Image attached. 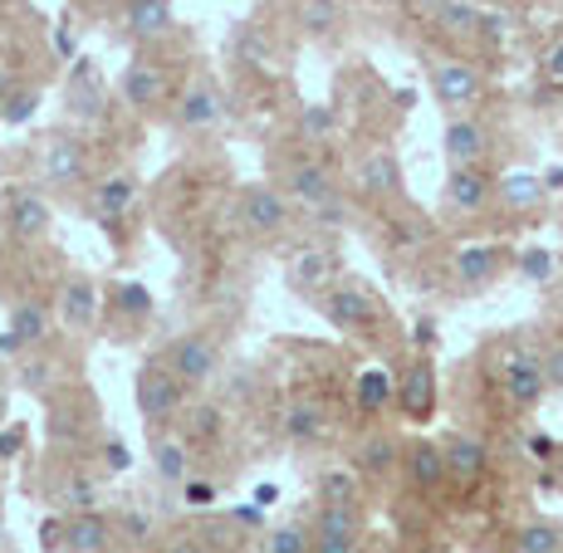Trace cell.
<instances>
[{
    "label": "cell",
    "mask_w": 563,
    "mask_h": 553,
    "mask_svg": "<svg viewBox=\"0 0 563 553\" xmlns=\"http://www.w3.org/2000/svg\"><path fill=\"white\" fill-rule=\"evenodd\" d=\"M529 451H534V455H559V446H554V441H544V436H529Z\"/></svg>",
    "instance_id": "cell-49"
},
{
    "label": "cell",
    "mask_w": 563,
    "mask_h": 553,
    "mask_svg": "<svg viewBox=\"0 0 563 553\" xmlns=\"http://www.w3.org/2000/svg\"><path fill=\"white\" fill-rule=\"evenodd\" d=\"M544 79L554 84V89H563V40H554L544 54Z\"/></svg>",
    "instance_id": "cell-42"
},
{
    "label": "cell",
    "mask_w": 563,
    "mask_h": 553,
    "mask_svg": "<svg viewBox=\"0 0 563 553\" xmlns=\"http://www.w3.org/2000/svg\"><path fill=\"white\" fill-rule=\"evenodd\" d=\"M397 407H402L407 421H427L431 411H437V367H431V357H417L402 373V383H397Z\"/></svg>",
    "instance_id": "cell-9"
},
{
    "label": "cell",
    "mask_w": 563,
    "mask_h": 553,
    "mask_svg": "<svg viewBox=\"0 0 563 553\" xmlns=\"http://www.w3.org/2000/svg\"><path fill=\"white\" fill-rule=\"evenodd\" d=\"M500 201L510 206V211H534V206L544 201V181L529 177V172H510V177L500 181Z\"/></svg>",
    "instance_id": "cell-27"
},
{
    "label": "cell",
    "mask_w": 563,
    "mask_h": 553,
    "mask_svg": "<svg viewBox=\"0 0 563 553\" xmlns=\"http://www.w3.org/2000/svg\"><path fill=\"white\" fill-rule=\"evenodd\" d=\"M299 25H305V35H333L339 0H299Z\"/></svg>",
    "instance_id": "cell-33"
},
{
    "label": "cell",
    "mask_w": 563,
    "mask_h": 553,
    "mask_svg": "<svg viewBox=\"0 0 563 553\" xmlns=\"http://www.w3.org/2000/svg\"><path fill=\"white\" fill-rule=\"evenodd\" d=\"M177 123L191 128V133H211V128L225 123V99L216 93L211 79L187 84V93H181V103H177Z\"/></svg>",
    "instance_id": "cell-8"
},
{
    "label": "cell",
    "mask_w": 563,
    "mask_h": 553,
    "mask_svg": "<svg viewBox=\"0 0 563 553\" xmlns=\"http://www.w3.org/2000/svg\"><path fill=\"white\" fill-rule=\"evenodd\" d=\"M285 436L295 441V446H313V441L329 436V417H323V407L313 402V397H299V402H289V411H285Z\"/></svg>",
    "instance_id": "cell-21"
},
{
    "label": "cell",
    "mask_w": 563,
    "mask_h": 553,
    "mask_svg": "<svg viewBox=\"0 0 563 553\" xmlns=\"http://www.w3.org/2000/svg\"><path fill=\"white\" fill-rule=\"evenodd\" d=\"M323 313H329L333 329H349V333H377L383 329V303L367 295L363 285H333L323 295Z\"/></svg>",
    "instance_id": "cell-2"
},
{
    "label": "cell",
    "mask_w": 563,
    "mask_h": 553,
    "mask_svg": "<svg viewBox=\"0 0 563 553\" xmlns=\"http://www.w3.org/2000/svg\"><path fill=\"white\" fill-rule=\"evenodd\" d=\"M544 377H549V387H563V343H554L544 353Z\"/></svg>",
    "instance_id": "cell-45"
},
{
    "label": "cell",
    "mask_w": 563,
    "mask_h": 553,
    "mask_svg": "<svg viewBox=\"0 0 563 553\" xmlns=\"http://www.w3.org/2000/svg\"><path fill=\"white\" fill-rule=\"evenodd\" d=\"M363 191H367L373 201L402 197V172H397V157H393V152H373V157L363 162Z\"/></svg>",
    "instance_id": "cell-23"
},
{
    "label": "cell",
    "mask_w": 563,
    "mask_h": 553,
    "mask_svg": "<svg viewBox=\"0 0 563 553\" xmlns=\"http://www.w3.org/2000/svg\"><path fill=\"white\" fill-rule=\"evenodd\" d=\"M221 407H211V402H197V407H187V446H216L221 441Z\"/></svg>",
    "instance_id": "cell-28"
},
{
    "label": "cell",
    "mask_w": 563,
    "mask_h": 553,
    "mask_svg": "<svg viewBox=\"0 0 563 553\" xmlns=\"http://www.w3.org/2000/svg\"><path fill=\"white\" fill-rule=\"evenodd\" d=\"M35 108H40V93L35 89H20L15 99L5 103V123H30V118H35Z\"/></svg>",
    "instance_id": "cell-40"
},
{
    "label": "cell",
    "mask_w": 563,
    "mask_h": 553,
    "mask_svg": "<svg viewBox=\"0 0 563 553\" xmlns=\"http://www.w3.org/2000/svg\"><path fill=\"white\" fill-rule=\"evenodd\" d=\"M319 500H323V505L358 509V500H363L358 475H353V471H323V475H319Z\"/></svg>",
    "instance_id": "cell-26"
},
{
    "label": "cell",
    "mask_w": 563,
    "mask_h": 553,
    "mask_svg": "<svg viewBox=\"0 0 563 553\" xmlns=\"http://www.w3.org/2000/svg\"><path fill=\"white\" fill-rule=\"evenodd\" d=\"M358 539H339V534H313V553H353Z\"/></svg>",
    "instance_id": "cell-43"
},
{
    "label": "cell",
    "mask_w": 563,
    "mask_h": 553,
    "mask_svg": "<svg viewBox=\"0 0 563 553\" xmlns=\"http://www.w3.org/2000/svg\"><path fill=\"white\" fill-rule=\"evenodd\" d=\"M59 500L69 505V515H74V509H93V480H84V475L64 480V485H59Z\"/></svg>",
    "instance_id": "cell-38"
},
{
    "label": "cell",
    "mask_w": 563,
    "mask_h": 553,
    "mask_svg": "<svg viewBox=\"0 0 563 553\" xmlns=\"http://www.w3.org/2000/svg\"><path fill=\"white\" fill-rule=\"evenodd\" d=\"M393 461H397L393 436H367V446L358 455V471L363 475H387V471H393Z\"/></svg>",
    "instance_id": "cell-36"
},
{
    "label": "cell",
    "mask_w": 563,
    "mask_h": 553,
    "mask_svg": "<svg viewBox=\"0 0 563 553\" xmlns=\"http://www.w3.org/2000/svg\"><path fill=\"white\" fill-rule=\"evenodd\" d=\"M554 475H563V451H559V471H554Z\"/></svg>",
    "instance_id": "cell-51"
},
{
    "label": "cell",
    "mask_w": 563,
    "mask_h": 553,
    "mask_svg": "<svg viewBox=\"0 0 563 553\" xmlns=\"http://www.w3.org/2000/svg\"><path fill=\"white\" fill-rule=\"evenodd\" d=\"M181 407H187V383L162 357L143 363V373H137V411H143L147 427H167L172 417H181Z\"/></svg>",
    "instance_id": "cell-1"
},
{
    "label": "cell",
    "mask_w": 563,
    "mask_h": 553,
    "mask_svg": "<svg viewBox=\"0 0 563 553\" xmlns=\"http://www.w3.org/2000/svg\"><path fill=\"white\" fill-rule=\"evenodd\" d=\"M49 201L40 197V191H10L5 201V231L15 235V241H45L49 235Z\"/></svg>",
    "instance_id": "cell-10"
},
{
    "label": "cell",
    "mask_w": 563,
    "mask_h": 553,
    "mask_svg": "<svg viewBox=\"0 0 563 553\" xmlns=\"http://www.w3.org/2000/svg\"><path fill=\"white\" fill-rule=\"evenodd\" d=\"M495 275H500V251H490V245H465L456 255V279L465 289H485Z\"/></svg>",
    "instance_id": "cell-24"
},
{
    "label": "cell",
    "mask_w": 563,
    "mask_h": 553,
    "mask_svg": "<svg viewBox=\"0 0 563 553\" xmlns=\"http://www.w3.org/2000/svg\"><path fill=\"white\" fill-rule=\"evenodd\" d=\"M313 534L358 539V509H343V505H319V519H313Z\"/></svg>",
    "instance_id": "cell-34"
},
{
    "label": "cell",
    "mask_w": 563,
    "mask_h": 553,
    "mask_svg": "<svg viewBox=\"0 0 563 553\" xmlns=\"http://www.w3.org/2000/svg\"><path fill=\"white\" fill-rule=\"evenodd\" d=\"M519 275L534 279V285H544V279L554 275V255H549V251H525V255H519Z\"/></svg>",
    "instance_id": "cell-39"
},
{
    "label": "cell",
    "mask_w": 563,
    "mask_h": 553,
    "mask_svg": "<svg viewBox=\"0 0 563 553\" xmlns=\"http://www.w3.org/2000/svg\"><path fill=\"white\" fill-rule=\"evenodd\" d=\"M485 128L475 123V118H456V123H446V157L451 167H481L485 162Z\"/></svg>",
    "instance_id": "cell-20"
},
{
    "label": "cell",
    "mask_w": 563,
    "mask_h": 553,
    "mask_svg": "<svg viewBox=\"0 0 563 553\" xmlns=\"http://www.w3.org/2000/svg\"><path fill=\"white\" fill-rule=\"evenodd\" d=\"M441 25H446L456 40H481L485 15L475 5H465V0H446V5H441Z\"/></svg>",
    "instance_id": "cell-30"
},
{
    "label": "cell",
    "mask_w": 563,
    "mask_h": 553,
    "mask_svg": "<svg viewBox=\"0 0 563 553\" xmlns=\"http://www.w3.org/2000/svg\"><path fill=\"white\" fill-rule=\"evenodd\" d=\"M285 191H289V201L309 206V211H323V215H329L333 201H339V191H333V177L319 167V162H299V167L285 177Z\"/></svg>",
    "instance_id": "cell-11"
},
{
    "label": "cell",
    "mask_w": 563,
    "mask_h": 553,
    "mask_svg": "<svg viewBox=\"0 0 563 553\" xmlns=\"http://www.w3.org/2000/svg\"><path fill=\"white\" fill-rule=\"evenodd\" d=\"M20 89H25V84H20V74L10 69V64H0V108H5L10 99H15Z\"/></svg>",
    "instance_id": "cell-46"
},
{
    "label": "cell",
    "mask_w": 563,
    "mask_h": 553,
    "mask_svg": "<svg viewBox=\"0 0 563 553\" xmlns=\"http://www.w3.org/2000/svg\"><path fill=\"white\" fill-rule=\"evenodd\" d=\"M0 123H5V108H0Z\"/></svg>",
    "instance_id": "cell-52"
},
{
    "label": "cell",
    "mask_w": 563,
    "mask_h": 553,
    "mask_svg": "<svg viewBox=\"0 0 563 553\" xmlns=\"http://www.w3.org/2000/svg\"><path fill=\"white\" fill-rule=\"evenodd\" d=\"M255 553H265V549H255Z\"/></svg>",
    "instance_id": "cell-53"
},
{
    "label": "cell",
    "mask_w": 563,
    "mask_h": 553,
    "mask_svg": "<svg viewBox=\"0 0 563 553\" xmlns=\"http://www.w3.org/2000/svg\"><path fill=\"white\" fill-rule=\"evenodd\" d=\"M10 333H15L20 343H40L49 333V313L40 309V303H15V313H10Z\"/></svg>",
    "instance_id": "cell-31"
},
{
    "label": "cell",
    "mask_w": 563,
    "mask_h": 553,
    "mask_svg": "<svg viewBox=\"0 0 563 553\" xmlns=\"http://www.w3.org/2000/svg\"><path fill=\"white\" fill-rule=\"evenodd\" d=\"M123 25L133 40H162L172 30V0H123Z\"/></svg>",
    "instance_id": "cell-18"
},
{
    "label": "cell",
    "mask_w": 563,
    "mask_h": 553,
    "mask_svg": "<svg viewBox=\"0 0 563 553\" xmlns=\"http://www.w3.org/2000/svg\"><path fill=\"white\" fill-rule=\"evenodd\" d=\"M118 524H123L133 539H147V534H153V519H143L137 509H123V515H118Z\"/></svg>",
    "instance_id": "cell-44"
},
{
    "label": "cell",
    "mask_w": 563,
    "mask_h": 553,
    "mask_svg": "<svg viewBox=\"0 0 563 553\" xmlns=\"http://www.w3.org/2000/svg\"><path fill=\"white\" fill-rule=\"evenodd\" d=\"M167 93H172V79L162 64H133V69L123 74V99L133 108H157Z\"/></svg>",
    "instance_id": "cell-16"
},
{
    "label": "cell",
    "mask_w": 563,
    "mask_h": 553,
    "mask_svg": "<svg viewBox=\"0 0 563 553\" xmlns=\"http://www.w3.org/2000/svg\"><path fill=\"white\" fill-rule=\"evenodd\" d=\"M59 319L79 333H89L93 323H99V289H93V279H69V285H64Z\"/></svg>",
    "instance_id": "cell-19"
},
{
    "label": "cell",
    "mask_w": 563,
    "mask_h": 553,
    "mask_svg": "<svg viewBox=\"0 0 563 553\" xmlns=\"http://www.w3.org/2000/svg\"><path fill=\"white\" fill-rule=\"evenodd\" d=\"M162 363H167L187 387H201L206 377L216 373L221 353H216V343L206 339V333H181V339H172L167 349H162Z\"/></svg>",
    "instance_id": "cell-4"
},
{
    "label": "cell",
    "mask_w": 563,
    "mask_h": 553,
    "mask_svg": "<svg viewBox=\"0 0 563 553\" xmlns=\"http://www.w3.org/2000/svg\"><path fill=\"white\" fill-rule=\"evenodd\" d=\"M153 465H157V475L167 485H187L191 480V451H187V441L162 436L157 446H153Z\"/></svg>",
    "instance_id": "cell-25"
},
{
    "label": "cell",
    "mask_w": 563,
    "mask_h": 553,
    "mask_svg": "<svg viewBox=\"0 0 563 553\" xmlns=\"http://www.w3.org/2000/svg\"><path fill=\"white\" fill-rule=\"evenodd\" d=\"M285 279L295 295H329L339 285V259H333L323 245H305L285 259Z\"/></svg>",
    "instance_id": "cell-6"
},
{
    "label": "cell",
    "mask_w": 563,
    "mask_h": 553,
    "mask_svg": "<svg viewBox=\"0 0 563 553\" xmlns=\"http://www.w3.org/2000/svg\"><path fill=\"white\" fill-rule=\"evenodd\" d=\"M299 128H305V137H309V143H323V137L333 133V108H323V103L305 108V118H299Z\"/></svg>",
    "instance_id": "cell-37"
},
{
    "label": "cell",
    "mask_w": 563,
    "mask_h": 553,
    "mask_svg": "<svg viewBox=\"0 0 563 553\" xmlns=\"http://www.w3.org/2000/svg\"><path fill=\"white\" fill-rule=\"evenodd\" d=\"M162 553H211V549H206L201 539H172V544L162 549Z\"/></svg>",
    "instance_id": "cell-47"
},
{
    "label": "cell",
    "mask_w": 563,
    "mask_h": 553,
    "mask_svg": "<svg viewBox=\"0 0 563 553\" xmlns=\"http://www.w3.org/2000/svg\"><path fill=\"white\" fill-rule=\"evenodd\" d=\"M500 387L515 407H539L549 392V377H544V357L529 353V349H505L500 353Z\"/></svg>",
    "instance_id": "cell-3"
},
{
    "label": "cell",
    "mask_w": 563,
    "mask_h": 553,
    "mask_svg": "<svg viewBox=\"0 0 563 553\" xmlns=\"http://www.w3.org/2000/svg\"><path fill=\"white\" fill-rule=\"evenodd\" d=\"M446 471L456 485H475L485 471H490V451H485L481 436H471V431H456V436L446 441Z\"/></svg>",
    "instance_id": "cell-12"
},
{
    "label": "cell",
    "mask_w": 563,
    "mask_h": 553,
    "mask_svg": "<svg viewBox=\"0 0 563 553\" xmlns=\"http://www.w3.org/2000/svg\"><path fill=\"white\" fill-rule=\"evenodd\" d=\"M84 162H89V147L79 143V137H69V133H54L49 137V147H45V177L49 181H79L84 177Z\"/></svg>",
    "instance_id": "cell-17"
},
{
    "label": "cell",
    "mask_w": 563,
    "mask_h": 553,
    "mask_svg": "<svg viewBox=\"0 0 563 553\" xmlns=\"http://www.w3.org/2000/svg\"><path fill=\"white\" fill-rule=\"evenodd\" d=\"M0 549H5V519H0Z\"/></svg>",
    "instance_id": "cell-50"
},
{
    "label": "cell",
    "mask_w": 563,
    "mask_h": 553,
    "mask_svg": "<svg viewBox=\"0 0 563 553\" xmlns=\"http://www.w3.org/2000/svg\"><path fill=\"white\" fill-rule=\"evenodd\" d=\"M235 519H241L245 529H260V524H265V515H260L255 505H241V509H235Z\"/></svg>",
    "instance_id": "cell-48"
},
{
    "label": "cell",
    "mask_w": 563,
    "mask_h": 553,
    "mask_svg": "<svg viewBox=\"0 0 563 553\" xmlns=\"http://www.w3.org/2000/svg\"><path fill=\"white\" fill-rule=\"evenodd\" d=\"M241 211H245V225H251L255 235H279L289 225V201L279 197V191H269V187H251V191H245Z\"/></svg>",
    "instance_id": "cell-13"
},
{
    "label": "cell",
    "mask_w": 563,
    "mask_h": 553,
    "mask_svg": "<svg viewBox=\"0 0 563 553\" xmlns=\"http://www.w3.org/2000/svg\"><path fill=\"white\" fill-rule=\"evenodd\" d=\"M265 553H313V534H305V524H279L265 534Z\"/></svg>",
    "instance_id": "cell-35"
},
{
    "label": "cell",
    "mask_w": 563,
    "mask_h": 553,
    "mask_svg": "<svg viewBox=\"0 0 563 553\" xmlns=\"http://www.w3.org/2000/svg\"><path fill=\"white\" fill-rule=\"evenodd\" d=\"M108 539H113V524L99 509L59 515V553H108Z\"/></svg>",
    "instance_id": "cell-7"
},
{
    "label": "cell",
    "mask_w": 563,
    "mask_h": 553,
    "mask_svg": "<svg viewBox=\"0 0 563 553\" xmlns=\"http://www.w3.org/2000/svg\"><path fill=\"white\" fill-rule=\"evenodd\" d=\"M397 402V383L383 373V367H367V373L358 377V407L363 411H383Z\"/></svg>",
    "instance_id": "cell-29"
},
{
    "label": "cell",
    "mask_w": 563,
    "mask_h": 553,
    "mask_svg": "<svg viewBox=\"0 0 563 553\" xmlns=\"http://www.w3.org/2000/svg\"><path fill=\"white\" fill-rule=\"evenodd\" d=\"M490 177H485L481 167H451V181H446V201H451V211H461V215H475V211H485L490 206Z\"/></svg>",
    "instance_id": "cell-15"
},
{
    "label": "cell",
    "mask_w": 563,
    "mask_h": 553,
    "mask_svg": "<svg viewBox=\"0 0 563 553\" xmlns=\"http://www.w3.org/2000/svg\"><path fill=\"white\" fill-rule=\"evenodd\" d=\"M133 211H137V181L128 177V172H113V177H103L99 187H93V215H99V225L108 235L123 241Z\"/></svg>",
    "instance_id": "cell-5"
},
{
    "label": "cell",
    "mask_w": 563,
    "mask_h": 553,
    "mask_svg": "<svg viewBox=\"0 0 563 553\" xmlns=\"http://www.w3.org/2000/svg\"><path fill=\"white\" fill-rule=\"evenodd\" d=\"M407 475L421 485V490H437V485L451 480L446 471V446H437V441H417L407 455Z\"/></svg>",
    "instance_id": "cell-22"
},
{
    "label": "cell",
    "mask_w": 563,
    "mask_h": 553,
    "mask_svg": "<svg viewBox=\"0 0 563 553\" xmlns=\"http://www.w3.org/2000/svg\"><path fill=\"white\" fill-rule=\"evenodd\" d=\"M563 549V534L554 524H544V519H534V524H525L515 534V553H559Z\"/></svg>",
    "instance_id": "cell-32"
},
{
    "label": "cell",
    "mask_w": 563,
    "mask_h": 553,
    "mask_svg": "<svg viewBox=\"0 0 563 553\" xmlns=\"http://www.w3.org/2000/svg\"><path fill=\"white\" fill-rule=\"evenodd\" d=\"M118 303H123L128 313H137V319H147V313H153V295H147V289H137V285H118Z\"/></svg>",
    "instance_id": "cell-41"
},
{
    "label": "cell",
    "mask_w": 563,
    "mask_h": 553,
    "mask_svg": "<svg viewBox=\"0 0 563 553\" xmlns=\"http://www.w3.org/2000/svg\"><path fill=\"white\" fill-rule=\"evenodd\" d=\"M431 89H437V99L446 108H471L481 99V74L471 64H437L431 69Z\"/></svg>",
    "instance_id": "cell-14"
}]
</instances>
